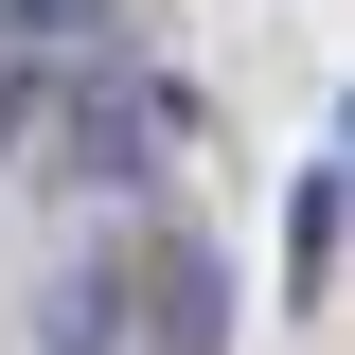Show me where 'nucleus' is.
Instances as JSON below:
<instances>
[{
    "label": "nucleus",
    "instance_id": "1",
    "mask_svg": "<svg viewBox=\"0 0 355 355\" xmlns=\"http://www.w3.org/2000/svg\"><path fill=\"white\" fill-rule=\"evenodd\" d=\"M160 142H196V89H160V71H53V107H36V160L89 196H125Z\"/></svg>",
    "mask_w": 355,
    "mask_h": 355
},
{
    "label": "nucleus",
    "instance_id": "2",
    "mask_svg": "<svg viewBox=\"0 0 355 355\" xmlns=\"http://www.w3.org/2000/svg\"><path fill=\"white\" fill-rule=\"evenodd\" d=\"M125 266H142V355H231V302L196 249H125Z\"/></svg>",
    "mask_w": 355,
    "mask_h": 355
},
{
    "label": "nucleus",
    "instance_id": "3",
    "mask_svg": "<svg viewBox=\"0 0 355 355\" xmlns=\"http://www.w3.org/2000/svg\"><path fill=\"white\" fill-rule=\"evenodd\" d=\"M338 231H355V178H338V160H302V178H284V284H302V302L338 284Z\"/></svg>",
    "mask_w": 355,
    "mask_h": 355
},
{
    "label": "nucleus",
    "instance_id": "4",
    "mask_svg": "<svg viewBox=\"0 0 355 355\" xmlns=\"http://www.w3.org/2000/svg\"><path fill=\"white\" fill-rule=\"evenodd\" d=\"M36 338H53V355H125V249H89V284L36 320Z\"/></svg>",
    "mask_w": 355,
    "mask_h": 355
},
{
    "label": "nucleus",
    "instance_id": "5",
    "mask_svg": "<svg viewBox=\"0 0 355 355\" xmlns=\"http://www.w3.org/2000/svg\"><path fill=\"white\" fill-rule=\"evenodd\" d=\"M0 36H18V53H89V36H107V0H0Z\"/></svg>",
    "mask_w": 355,
    "mask_h": 355
},
{
    "label": "nucleus",
    "instance_id": "6",
    "mask_svg": "<svg viewBox=\"0 0 355 355\" xmlns=\"http://www.w3.org/2000/svg\"><path fill=\"white\" fill-rule=\"evenodd\" d=\"M36 107H53V71H36V53H0V160L36 142Z\"/></svg>",
    "mask_w": 355,
    "mask_h": 355
}]
</instances>
